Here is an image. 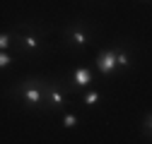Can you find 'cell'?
<instances>
[{
  "instance_id": "obj_1",
  "label": "cell",
  "mask_w": 152,
  "mask_h": 144,
  "mask_svg": "<svg viewBox=\"0 0 152 144\" xmlns=\"http://www.w3.org/2000/svg\"><path fill=\"white\" fill-rule=\"evenodd\" d=\"M53 34V27L41 22V19H22L12 24V48L17 50V58H27V60H36L51 48L48 36Z\"/></svg>"
},
{
  "instance_id": "obj_6",
  "label": "cell",
  "mask_w": 152,
  "mask_h": 144,
  "mask_svg": "<svg viewBox=\"0 0 152 144\" xmlns=\"http://www.w3.org/2000/svg\"><path fill=\"white\" fill-rule=\"evenodd\" d=\"M61 79H63L65 89L70 91V96H77L82 89H87V86L94 84V72H92V67H87V65H77L68 77H61Z\"/></svg>"
},
{
  "instance_id": "obj_9",
  "label": "cell",
  "mask_w": 152,
  "mask_h": 144,
  "mask_svg": "<svg viewBox=\"0 0 152 144\" xmlns=\"http://www.w3.org/2000/svg\"><path fill=\"white\" fill-rule=\"evenodd\" d=\"M77 125H80V115H77V113H72V111H65V108H63V113H61V127L72 130V127H77Z\"/></svg>"
},
{
  "instance_id": "obj_2",
  "label": "cell",
  "mask_w": 152,
  "mask_h": 144,
  "mask_svg": "<svg viewBox=\"0 0 152 144\" xmlns=\"http://www.w3.org/2000/svg\"><path fill=\"white\" fill-rule=\"evenodd\" d=\"M46 77L48 75H27L7 84L5 94L10 101L20 103L27 111H44V89H46Z\"/></svg>"
},
{
  "instance_id": "obj_8",
  "label": "cell",
  "mask_w": 152,
  "mask_h": 144,
  "mask_svg": "<svg viewBox=\"0 0 152 144\" xmlns=\"http://www.w3.org/2000/svg\"><path fill=\"white\" fill-rule=\"evenodd\" d=\"M77 99H80V103L85 106V108H94V106H99L102 103V99H104V94H102V89H97V86H87V89H82V91L77 94Z\"/></svg>"
},
{
  "instance_id": "obj_5",
  "label": "cell",
  "mask_w": 152,
  "mask_h": 144,
  "mask_svg": "<svg viewBox=\"0 0 152 144\" xmlns=\"http://www.w3.org/2000/svg\"><path fill=\"white\" fill-rule=\"evenodd\" d=\"M113 53H116V75H128V72L135 67L138 60V48L133 39H118L113 41Z\"/></svg>"
},
{
  "instance_id": "obj_10",
  "label": "cell",
  "mask_w": 152,
  "mask_h": 144,
  "mask_svg": "<svg viewBox=\"0 0 152 144\" xmlns=\"http://www.w3.org/2000/svg\"><path fill=\"white\" fill-rule=\"evenodd\" d=\"M140 137H142V142H150V137H152V113L150 111H145V115L140 120Z\"/></svg>"
},
{
  "instance_id": "obj_4",
  "label": "cell",
  "mask_w": 152,
  "mask_h": 144,
  "mask_svg": "<svg viewBox=\"0 0 152 144\" xmlns=\"http://www.w3.org/2000/svg\"><path fill=\"white\" fill-rule=\"evenodd\" d=\"M68 96L70 91L65 89L61 77H46V89H44V113H58L68 108Z\"/></svg>"
},
{
  "instance_id": "obj_3",
  "label": "cell",
  "mask_w": 152,
  "mask_h": 144,
  "mask_svg": "<svg viewBox=\"0 0 152 144\" xmlns=\"http://www.w3.org/2000/svg\"><path fill=\"white\" fill-rule=\"evenodd\" d=\"M97 24L89 17H75V19L65 22L61 29V46L70 53H87L92 48V43L97 41Z\"/></svg>"
},
{
  "instance_id": "obj_7",
  "label": "cell",
  "mask_w": 152,
  "mask_h": 144,
  "mask_svg": "<svg viewBox=\"0 0 152 144\" xmlns=\"http://www.w3.org/2000/svg\"><path fill=\"white\" fill-rule=\"evenodd\" d=\"M97 72L102 77H113L116 75V53H113V43L109 48H102L97 53V63H94Z\"/></svg>"
},
{
  "instance_id": "obj_11",
  "label": "cell",
  "mask_w": 152,
  "mask_h": 144,
  "mask_svg": "<svg viewBox=\"0 0 152 144\" xmlns=\"http://www.w3.org/2000/svg\"><path fill=\"white\" fill-rule=\"evenodd\" d=\"M12 41H15V36H12V27L5 29V31H0V50H10V48H12Z\"/></svg>"
},
{
  "instance_id": "obj_12",
  "label": "cell",
  "mask_w": 152,
  "mask_h": 144,
  "mask_svg": "<svg viewBox=\"0 0 152 144\" xmlns=\"http://www.w3.org/2000/svg\"><path fill=\"white\" fill-rule=\"evenodd\" d=\"M15 58H17V55H12V53H7V50H0V70L10 67V65L15 63Z\"/></svg>"
}]
</instances>
